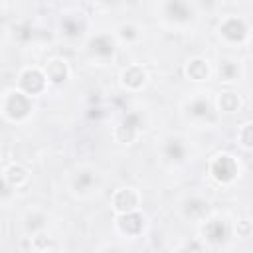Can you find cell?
Returning a JSON list of instances; mask_svg holds the SVG:
<instances>
[{"label":"cell","mask_w":253,"mask_h":253,"mask_svg":"<svg viewBox=\"0 0 253 253\" xmlns=\"http://www.w3.org/2000/svg\"><path fill=\"white\" fill-rule=\"evenodd\" d=\"M2 113L10 121H22V119H26L32 113L30 95H26L22 89L20 91H16V89L14 91H8L4 95V101H2Z\"/></svg>","instance_id":"1"},{"label":"cell","mask_w":253,"mask_h":253,"mask_svg":"<svg viewBox=\"0 0 253 253\" xmlns=\"http://www.w3.org/2000/svg\"><path fill=\"white\" fill-rule=\"evenodd\" d=\"M210 174L219 184H231L239 174V164L231 154H217L210 162Z\"/></svg>","instance_id":"2"},{"label":"cell","mask_w":253,"mask_h":253,"mask_svg":"<svg viewBox=\"0 0 253 253\" xmlns=\"http://www.w3.org/2000/svg\"><path fill=\"white\" fill-rule=\"evenodd\" d=\"M18 83L26 95H40L47 85V77H45V71H40L36 67H28L20 73Z\"/></svg>","instance_id":"3"},{"label":"cell","mask_w":253,"mask_h":253,"mask_svg":"<svg viewBox=\"0 0 253 253\" xmlns=\"http://www.w3.org/2000/svg\"><path fill=\"white\" fill-rule=\"evenodd\" d=\"M138 130H140V115L138 113H128L121 121V125L115 128V140L121 142V144H130V142H134Z\"/></svg>","instance_id":"4"},{"label":"cell","mask_w":253,"mask_h":253,"mask_svg":"<svg viewBox=\"0 0 253 253\" xmlns=\"http://www.w3.org/2000/svg\"><path fill=\"white\" fill-rule=\"evenodd\" d=\"M142 227H144V215L138 210L119 213L117 217V229L126 237H136L142 231Z\"/></svg>","instance_id":"5"},{"label":"cell","mask_w":253,"mask_h":253,"mask_svg":"<svg viewBox=\"0 0 253 253\" xmlns=\"http://www.w3.org/2000/svg\"><path fill=\"white\" fill-rule=\"evenodd\" d=\"M138 206H140V194L134 188H121L113 196V208L119 213L134 211V210H138Z\"/></svg>","instance_id":"6"},{"label":"cell","mask_w":253,"mask_h":253,"mask_svg":"<svg viewBox=\"0 0 253 253\" xmlns=\"http://www.w3.org/2000/svg\"><path fill=\"white\" fill-rule=\"evenodd\" d=\"M219 34L229 42H243L247 38L249 30H247V24L241 18L231 16V18H227L219 24Z\"/></svg>","instance_id":"7"},{"label":"cell","mask_w":253,"mask_h":253,"mask_svg":"<svg viewBox=\"0 0 253 253\" xmlns=\"http://www.w3.org/2000/svg\"><path fill=\"white\" fill-rule=\"evenodd\" d=\"M202 233L210 243H223L229 237V225L223 219H210L204 225Z\"/></svg>","instance_id":"8"},{"label":"cell","mask_w":253,"mask_h":253,"mask_svg":"<svg viewBox=\"0 0 253 253\" xmlns=\"http://www.w3.org/2000/svg\"><path fill=\"white\" fill-rule=\"evenodd\" d=\"M146 71L142 69V65H128L123 69L121 73V81L126 89H140L146 83Z\"/></svg>","instance_id":"9"},{"label":"cell","mask_w":253,"mask_h":253,"mask_svg":"<svg viewBox=\"0 0 253 253\" xmlns=\"http://www.w3.org/2000/svg\"><path fill=\"white\" fill-rule=\"evenodd\" d=\"M164 12L174 22H190L192 16H194V12H192V8L188 6L186 0H168L166 6H164Z\"/></svg>","instance_id":"10"},{"label":"cell","mask_w":253,"mask_h":253,"mask_svg":"<svg viewBox=\"0 0 253 253\" xmlns=\"http://www.w3.org/2000/svg\"><path fill=\"white\" fill-rule=\"evenodd\" d=\"M43 71H45L47 81L53 83V85H61L69 77V69H67V63L63 59H51V61H47V65H45Z\"/></svg>","instance_id":"11"},{"label":"cell","mask_w":253,"mask_h":253,"mask_svg":"<svg viewBox=\"0 0 253 253\" xmlns=\"http://www.w3.org/2000/svg\"><path fill=\"white\" fill-rule=\"evenodd\" d=\"M89 49H91L93 55L107 59V57H111L113 51H115V40H113L111 36H107V34L95 36V38L89 42Z\"/></svg>","instance_id":"12"},{"label":"cell","mask_w":253,"mask_h":253,"mask_svg":"<svg viewBox=\"0 0 253 253\" xmlns=\"http://www.w3.org/2000/svg\"><path fill=\"white\" fill-rule=\"evenodd\" d=\"M186 75L192 81H206L210 77V65H208V61L202 59V57L190 59L188 65H186Z\"/></svg>","instance_id":"13"},{"label":"cell","mask_w":253,"mask_h":253,"mask_svg":"<svg viewBox=\"0 0 253 253\" xmlns=\"http://www.w3.org/2000/svg\"><path fill=\"white\" fill-rule=\"evenodd\" d=\"M162 152L170 162H182L186 158V146H184V142L180 138H168L164 142Z\"/></svg>","instance_id":"14"},{"label":"cell","mask_w":253,"mask_h":253,"mask_svg":"<svg viewBox=\"0 0 253 253\" xmlns=\"http://www.w3.org/2000/svg\"><path fill=\"white\" fill-rule=\"evenodd\" d=\"M4 182L14 186V188H20L22 184L28 182V170L20 164H10L6 170H4Z\"/></svg>","instance_id":"15"},{"label":"cell","mask_w":253,"mask_h":253,"mask_svg":"<svg viewBox=\"0 0 253 253\" xmlns=\"http://www.w3.org/2000/svg\"><path fill=\"white\" fill-rule=\"evenodd\" d=\"M241 73L239 69V63L233 61V59H223L219 61V67H217V75H219V81H233L237 79Z\"/></svg>","instance_id":"16"},{"label":"cell","mask_w":253,"mask_h":253,"mask_svg":"<svg viewBox=\"0 0 253 253\" xmlns=\"http://www.w3.org/2000/svg\"><path fill=\"white\" fill-rule=\"evenodd\" d=\"M239 105H241L239 97H237L235 93H231V91H223V93H219V97H217V107H219V111H223V113H235V111L239 109Z\"/></svg>","instance_id":"17"},{"label":"cell","mask_w":253,"mask_h":253,"mask_svg":"<svg viewBox=\"0 0 253 253\" xmlns=\"http://www.w3.org/2000/svg\"><path fill=\"white\" fill-rule=\"evenodd\" d=\"M188 111L192 117H198V119H206L210 113H211V103L206 99V97H196L190 105H188Z\"/></svg>","instance_id":"18"},{"label":"cell","mask_w":253,"mask_h":253,"mask_svg":"<svg viewBox=\"0 0 253 253\" xmlns=\"http://www.w3.org/2000/svg\"><path fill=\"white\" fill-rule=\"evenodd\" d=\"M184 211H186V215H190V217H202V215L208 211V202H204V200H200V198H192V200L186 202Z\"/></svg>","instance_id":"19"},{"label":"cell","mask_w":253,"mask_h":253,"mask_svg":"<svg viewBox=\"0 0 253 253\" xmlns=\"http://www.w3.org/2000/svg\"><path fill=\"white\" fill-rule=\"evenodd\" d=\"M93 182H95L93 174H91L89 170H83L81 174L75 176V180H73V190H75V192H87V190L93 186Z\"/></svg>","instance_id":"20"},{"label":"cell","mask_w":253,"mask_h":253,"mask_svg":"<svg viewBox=\"0 0 253 253\" xmlns=\"http://www.w3.org/2000/svg\"><path fill=\"white\" fill-rule=\"evenodd\" d=\"M241 146L245 148H253V123H247L239 128V134H237Z\"/></svg>","instance_id":"21"},{"label":"cell","mask_w":253,"mask_h":253,"mask_svg":"<svg viewBox=\"0 0 253 253\" xmlns=\"http://www.w3.org/2000/svg\"><path fill=\"white\" fill-rule=\"evenodd\" d=\"M119 36H121L123 40H126V42H132V40L138 38V30H136V26H132V24H123V26L119 28Z\"/></svg>","instance_id":"22"},{"label":"cell","mask_w":253,"mask_h":253,"mask_svg":"<svg viewBox=\"0 0 253 253\" xmlns=\"http://www.w3.org/2000/svg\"><path fill=\"white\" fill-rule=\"evenodd\" d=\"M61 26H63V32H65L67 36H77V34H79V30H81L79 22L69 20V18H65V20L61 22Z\"/></svg>","instance_id":"23"},{"label":"cell","mask_w":253,"mask_h":253,"mask_svg":"<svg viewBox=\"0 0 253 253\" xmlns=\"http://www.w3.org/2000/svg\"><path fill=\"white\" fill-rule=\"evenodd\" d=\"M34 247H36V249H45V247H49V237H45L43 233H38V235L34 237Z\"/></svg>","instance_id":"24"},{"label":"cell","mask_w":253,"mask_h":253,"mask_svg":"<svg viewBox=\"0 0 253 253\" xmlns=\"http://www.w3.org/2000/svg\"><path fill=\"white\" fill-rule=\"evenodd\" d=\"M249 227H251V225H249L247 221H239V223H237V233L245 237V235L249 233Z\"/></svg>","instance_id":"25"},{"label":"cell","mask_w":253,"mask_h":253,"mask_svg":"<svg viewBox=\"0 0 253 253\" xmlns=\"http://www.w3.org/2000/svg\"><path fill=\"white\" fill-rule=\"evenodd\" d=\"M182 249H198V251H200V249H202V245H198V243H186Z\"/></svg>","instance_id":"26"},{"label":"cell","mask_w":253,"mask_h":253,"mask_svg":"<svg viewBox=\"0 0 253 253\" xmlns=\"http://www.w3.org/2000/svg\"><path fill=\"white\" fill-rule=\"evenodd\" d=\"M101 2H105V4H113V2H117V0H101Z\"/></svg>","instance_id":"27"}]
</instances>
